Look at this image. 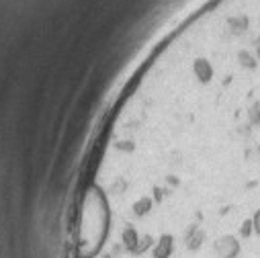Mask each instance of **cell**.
<instances>
[{
    "mask_svg": "<svg viewBox=\"0 0 260 258\" xmlns=\"http://www.w3.org/2000/svg\"><path fill=\"white\" fill-rule=\"evenodd\" d=\"M211 250L217 258H238L242 252V242L234 234H221L211 242Z\"/></svg>",
    "mask_w": 260,
    "mask_h": 258,
    "instance_id": "6da1fadb",
    "label": "cell"
},
{
    "mask_svg": "<svg viewBox=\"0 0 260 258\" xmlns=\"http://www.w3.org/2000/svg\"><path fill=\"white\" fill-rule=\"evenodd\" d=\"M252 234H254V228H252V219L248 217V219H244L242 225L238 228V238H240V240H242V238L246 240V238H250Z\"/></svg>",
    "mask_w": 260,
    "mask_h": 258,
    "instance_id": "7a4b0ae2",
    "label": "cell"
},
{
    "mask_svg": "<svg viewBox=\"0 0 260 258\" xmlns=\"http://www.w3.org/2000/svg\"><path fill=\"white\" fill-rule=\"evenodd\" d=\"M250 219H252V228H254V234H256V236H260V207H258V209L252 213V217H250Z\"/></svg>",
    "mask_w": 260,
    "mask_h": 258,
    "instance_id": "3957f363",
    "label": "cell"
}]
</instances>
